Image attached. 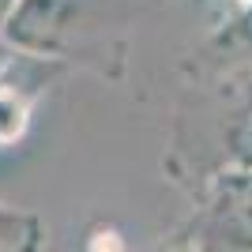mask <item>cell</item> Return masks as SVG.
Returning <instances> with one entry per match:
<instances>
[{"mask_svg": "<svg viewBox=\"0 0 252 252\" xmlns=\"http://www.w3.org/2000/svg\"><path fill=\"white\" fill-rule=\"evenodd\" d=\"M27 83L19 79H0V151H8L11 143H19L27 125H31V94L23 91Z\"/></svg>", "mask_w": 252, "mask_h": 252, "instance_id": "277c9868", "label": "cell"}, {"mask_svg": "<svg viewBox=\"0 0 252 252\" xmlns=\"http://www.w3.org/2000/svg\"><path fill=\"white\" fill-rule=\"evenodd\" d=\"M49 226L42 215L0 203V252H45Z\"/></svg>", "mask_w": 252, "mask_h": 252, "instance_id": "3957f363", "label": "cell"}, {"mask_svg": "<svg viewBox=\"0 0 252 252\" xmlns=\"http://www.w3.org/2000/svg\"><path fill=\"white\" fill-rule=\"evenodd\" d=\"M230 155L241 173H252V87L237 105V117L230 125Z\"/></svg>", "mask_w": 252, "mask_h": 252, "instance_id": "5b68a950", "label": "cell"}, {"mask_svg": "<svg viewBox=\"0 0 252 252\" xmlns=\"http://www.w3.org/2000/svg\"><path fill=\"white\" fill-rule=\"evenodd\" d=\"M211 237L233 252H252V173H230L207 211Z\"/></svg>", "mask_w": 252, "mask_h": 252, "instance_id": "7a4b0ae2", "label": "cell"}, {"mask_svg": "<svg viewBox=\"0 0 252 252\" xmlns=\"http://www.w3.org/2000/svg\"><path fill=\"white\" fill-rule=\"evenodd\" d=\"M15 8H19V0H0V34H4V27H8V19H11Z\"/></svg>", "mask_w": 252, "mask_h": 252, "instance_id": "8992f818", "label": "cell"}, {"mask_svg": "<svg viewBox=\"0 0 252 252\" xmlns=\"http://www.w3.org/2000/svg\"><path fill=\"white\" fill-rule=\"evenodd\" d=\"M0 42L31 61H91L109 49L102 0H19Z\"/></svg>", "mask_w": 252, "mask_h": 252, "instance_id": "6da1fadb", "label": "cell"}]
</instances>
